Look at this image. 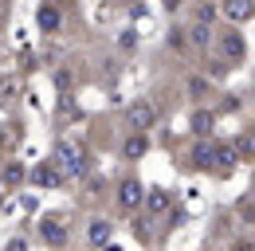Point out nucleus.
<instances>
[{"label": "nucleus", "instance_id": "f257e3e1", "mask_svg": "<svg viewBox=\"0 0 255 251\" xmlns=\"http://www.w3.org/2000/svg\"><path fill=\"white\" fill-rule=\"evenodd\" d=\"M55 161H59V169H63L67 177H83V173H87L83 149H79V145H71V141H59V145H55Z\"/></svg>", "mask_w": 255, "mask_h": 251}, {"label": "nucleus", "instance_id": "f03ea898", "mask_svg": "<svg viewBox=\"0 0 255 251\" xmlns=\"http://www.w3.org/2000/svg\"><path fill=\"white\" fill-rule=\"evenodd\" d=\"M32 181L39 188H59L67 181V173L59 169V161H47V165H35V169H32Z\"/></svg>", "mask_w": 255, "mask_h": 251}, {"label": "nucleus", "instance_id": "7ed1b4c3", "mask_svg": "<svg viewBox=\"0 0 255 251\" xmlns=\"http://www.w3.org/2000/svg\"><path fill=\"white\" fill-rule=\"evenodd\" d=\"M39 240L51 244V248H63V244H67V228L55 216H47V220H39Z\"/></svg>", "mask_w": 255, "mask_h": 251}, {"label": "nucleus", "instance_id": "20e7f679", "mask_svg": "<svg viewBox=\"0 0 255 251\" xmlns=\"http://www.w3.org/2000/svg\"><path fill=\"white\" fill-rule=\"evenodd\" d=\"M153 118H157V114H153V106H149V102H133V106L126 110V122L133 126L137 133H141V129H149V126H153Z\"/></svg>", "mask_w": 255, "mask_h": 251}, {"label": "nucleus", "instance_id": "39448f33", "mask_svg": "<svg viewBox=\"0 0 255 251\" xmlns=\"http://www.w3.org/2000/svg\"><path fill=\"white\" fill-rule=\"evenodd\" d=\"M35 24H39V31H59V24H63V16H59V8L55 4H39V12H35Z\"/></svg>", "mask_w": 255, "mask_h": 251}, {"label": "nucleus", "instance_id": "423d86ee", "mask_svg": "<svg viewBox=\"0 0 255 251\" xmlns=\"http://www.w3.org/2000/svg\"><path fill=\"white\" fill-rule=\"evenodd\" d=\"M118 204H122V208H137V204H141V181H133V177L122 181V185H118Z\"/></svg>", "mask_w": 255, "mask_h": 251}, {"label": "nucleus", "instance_id": "0eeeda50", "mask_svg": "<svg viewBox=\"0 0 255 251\" xmlns=\"http://www.w3.org/2000/svg\"><path fill=\"white\" fill-rule=\"evenodd\" d=\"M87 236H91V244L102 248V244L114 236V228H110V220H91V224H87Z\"/></svg>", "mask_w": 255, "mask_h": 251}, {"label": "nucleus", "instance_id": "6e6552de", "mask_svg": "<svg viewBox=\"0 0 255 251\" xmlns=\"http://www.w3.org/2000/svg\"><path fill=\"white\" fill-rule=\"evenodd\" d=\"M224 12H228L232 20H248V16H252V0H228Z\"/></svg>", "mask_w": 255, "mask_h": 251}, {"label": "nucleus", "instance_id": "1a4fd4ad", "mask_svg": "<svg viewBox=\"0 0 255 251\" xmlns=\"http://www.w3.org/2000/svg\"><path fill=\"white\" fill-rule=\"evenodd\" d=\"M141 153H145V137H126V145H122V157L137 161Z\"/></svg>", "mask_w": 255, "mask_h": 251}, {"label": "nucleus", "instance_id": "9d476101", "mask_svg": "<svg viewBox=\"0 0 255 251\" xmlns=\"http://www.w3.org/2000/svg\"><path fill=\"white\" fill-rule=\"evenodd\" d=\"M192 129H196V133H208V129H212V114H196V118H192Z\"/></svg>", "mask_w": 255, "mask_h": 251}, {"label": "nucleus", "instance_id": "9b49d317", "mask_svg": "<svg viewBox=\"0 0 255 251\" xmlns=\"http://www.w3.org/2000/svg\"><path fill=\"white\" fill-rule=\"evenodd\" d=\"M149 208H153V212H165V208H169V196H165V192H153V196H149Z\"/></svg>", "mask_w": 255, "mask_h": 251}, {"label": "nucleus", "instance_id": "f8f14e48", "mask_svg": "<svg viewBox=\"0 0 255 251\" xmlns=\"http://www.w3.org/2000/svg\"><path fill=\"white\" fill-rule=\"evenodd\" d=\"M20 177H24V169H20V165H8V169H4V181H8V185H16Z\"/></svg>", "mask_w": 255, "mask_h": 251}, {"label": "nucleus", "instance_id": "ddd939ff", "mask_svg": "<svg viewBox=\"0 0 255 251\" xmlns=\"http://www.w3.org/2000/svg\"><path fill=\"white\" fill-rule=\"evenodd\" d=\"M8 251H24V240H12V244H8Z\"/></svg>", "mask_w": 255, "mask_h": 251}, {"label": "nucleus", "instance_id": "4468645a", "mask_svg": "<svg viewBox=\"0 0 255 251\" xmlns=\"http://www.w3.org/2000/svg\"><path fill=\"white\" fill-rule=\"evenodd\" d=\"M0 145H4V133H0Z\"/></svg>", "mask_w": 255, "mask_h": 251}]
</instances>
